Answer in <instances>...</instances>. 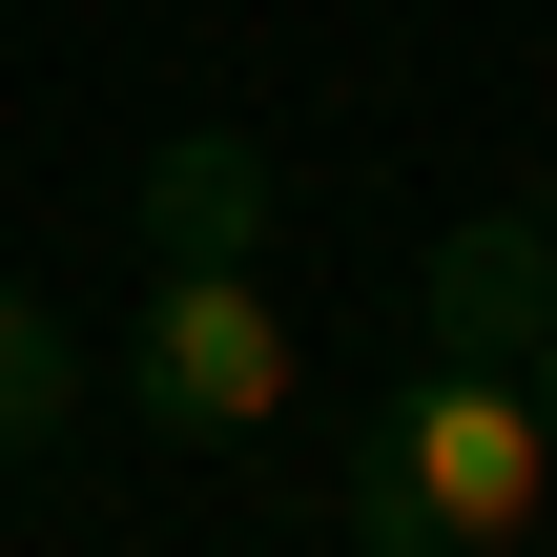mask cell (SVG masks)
Instances as JSON below:
<instances>
[{"label":"cell","mask_w":557,"mask_h":557,"mask_svg":"<svg viewBox=\"0 0 557 557\" xmlns=\"http://www.w3.org/2000/svg\"><path fill=\"white\" fill-rule=\"evenodd\" d=\"M537 413H557V331H537Z\"/></svg>","instance_id":"8992f818"},{"label":"cell","mask_w":557,"mask_h":557,"mask_svg":"<svg viewBox=\"0 0 557 557\" xmlns=\"http://www.w3.org/2000/svg\"><path fill=\"white\" fill-rule=\"evenodd\" d=\"M537 227H557V186H537Z\"/></svg>","instance_id":"52a82bcc"},{"label":"cell","mask_w":557,"mask_h":557,"mask_svg":"<svg viewBox=\"0 0 557 557\" xmlns=\"http://www.w3.org/2000/svg\"><path fill=\"white\" fill-rule=\"evenodd\" d=\"M537 517H557V413L496 351H434L351 455V557H517Z\"/></svg>","instance_id":"6da1fadb"},{"label":"cell","mask_w":557,"mask_h":557,"mask_svg":"<svg viewBox=\"0 0 557 557\" xmlns=\"http://www.w3.org/2000/svg\"><path fill=\"white\" fill-rule=\"evenodd\" d=\"M207 248H269V145L248 124H165L145 145V269H207Z\"/></svg>","instance_id":"3957f363"},{"label":"cell","mask_w":557,"mask_h":557,"mask_svg":"<svg viewBox=\"0 0 557 557\" xmlns=\"http://www.w3.org/2000/svg\"><path fill=\"white\" fill-rule=\"evenodd\" d=\"M537 331H557V227H517V207L455 227L434 248V351H517L537 372Z\"/></svg>","instance_id":"277c9868"},{"label":"cell","mask_w":557,"mask_h":557,"mask_svg":"<svg viewBox=\"0 0 557 557\" xmlns=\"http://www.w3.org/2000/svg\"><path fill=\"white\" fill-rule=\"evenodd\" d=\"M124 393L165 434H269L289 413V310H269V248H207V269H145V331H124Z\"/></svg>","instance_id":"7a4b0ae2"},{"label":"cell","mask_w":557,"mask_h":557,"mask_svg":"<svg viewBox=\"0 0 557 557\" xmlns=\"http://www.w3.org/2000/svg\"><path fill=\"white\" fill-rule=\"evenodd\" d=\"M62 393H83V372H62V331H41V289L0 269V455H41V434H62Z\"/></svg>","instance_id":"5b68a950"}]
</instances>
